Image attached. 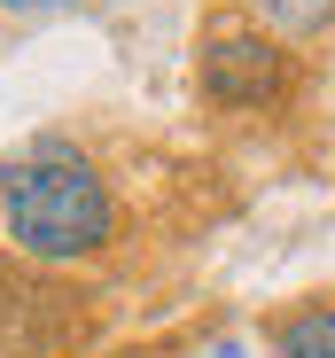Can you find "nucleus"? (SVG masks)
Returning <instances> with one entry per match:
<instances>
[{
    "label": "nucleus",
    "instance_id": "1",
    "mask_svg": "<svg viewBox=\"0 0 335 358\" xmlns=\"http://www.w3.org/2000/svg\"><path fill=\"white\" fill-rule=\"evenodd\" d=\"M0 226L31 265H86L117 242V195L78 141L47 133L0 164Z\"/></svg>",
    "mask_w": 335,
    "mask_h": 358
},
{
    "label": "nucleus",
    "instance_id": "2",
    "mask_svg": "<svg viewBox=\"0 0 335 358\" xmlns=\"http://www.w3.org/2000/svg\"><path fill=\"white\" fill-rule=\"evenodd\" d=\"M195 86L227 117L273 109V101H289V47L250 16H211L195 39Z\"/></svg>",
    "mask_w": 335,
    "mask_h": 358
},
{
    "label": "nucleus",
    "instance_id": "3",
    "mask_svg": "<svg viewBox=\"0 0 335 358\" xmlns=\"http://www.w3.org/2000/svg\"><path fill=\"white\" fill-rule=\"evenodd\" d=\"M250 24H265L281 47H304V39L335 31V0H250Z\"/></svg>",
    "mask_w": 335,
    "mask_h": 358
},
{
    "label": "nucleus",
    "instance_id": "4",
    "mask_svg": "<svg viewBox=\"0 0 335 358\" xmlns=\"http://www.w3.org/2000/svg\"><path fill=\"white\" fill-rule=\"evenodd\" d=\"M273 358H335V304H297L273 320Z\"/></svg>",
    "mask_w": 335,
    "mask_h": 358
},
{
    "label": "nucleus",
    "instance_id": "5",
    "mask_svg": "<svg viewBox=\"0 0 335 358\" xmlns=\"http://www.w3.org/2000/svg\"><path fill=\"white\" fill-rule=\"evenodd\" d=\"M0 8H71V0H0Z\"/></svg>",
    "mask_w": 335,
    "mask_h": 358
}]
</instances>
